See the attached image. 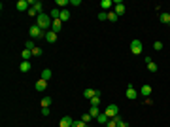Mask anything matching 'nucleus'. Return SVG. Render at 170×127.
Returning a JSON list of instances; mask_svg holds the SVG:
<instances>
[{
	"mask_svg": "<svg viewBox=\"0 0 170 127\" xmlns=\"http://www.w3.org/2000/svg\"><path fill=\"white\" fill-rule=\"evenodd\" d=\"M36 25H38L42 30H46V32H47V29L53 25V19H51L47 13H40L38 17H36Z\"/></svg>",
	"mask_w": 170,
	"mask_h": 127,
	"instance_id": "nucleus-1",
	"label": "nucleus"
},
{
	"mask_svg": "<svg viewBox=\"0 0 170 127\" xmlns=\"http://www.w3.org/2000/svg\"><path fill=\"white\" fill-rule=\"evenodd\" d=\"M28 34H30V38H32V40H38V38H46V30H42L38 25H36V23L30 27Z\"/></svg>",
	"mask_w": 170,
	"mask_h": 127,
	"instance_id": "nucleus-2",
	"label": "nucleus"
},
{
	"mask_svg": "<svg viewBox=\"0 0 170 127\" xmlns=\"http://www.w3.org/2000/svg\"><path fill=\"white\" fill-rule=\"evenodd\" d=\"M131 51H132L134 55H140L142 51H144V46H142V42H140V40H132V42H131Z\"/></svg>",
	"mask_w": 170,
	"mask_h": 127,
	"instance_id": "nucleus-3",
	"label": "nucleus"
},
{
	"mask_svg": "<svg viewBox=\"0 0 170 127\" xmlns=\"http://www.w3.org/2000/svg\"><path fill=\"white\" fill-rule=\"evenodd\" d=\"M117 112H119L117 104H108V106H106V112H104V114H106V116L112 120V118H115V116H117Z\"/></svg>",
	"mask_w": 170,
	"mask_h": 127,
	"instance_id": "nucleus-4",
	"label": "nucleus"
},
{
	"mask_svg": "<svg viewBox=\"0 0 170 127\" xmlns=\"http://www.w3.org/2000/svg\"><path fill=\"white\" fill-rule=\"evenodd\" d=\"M125 97H127V99H131V101H134V99L138 97V91L134 89V84H129V87H127V93H125Z\"/></svg>",
	"mask_w": 170,
	"mask_h": 127,
	"instance_id": "nucleus-5",
	"label": "nucleus"
},
{
	"mask_svg": "<svg viewBox=\"0 0 170 127\" xmlns=\"http://www.w3.org/2000/svg\"><path fill=\"white\" fill-rule=\"evenodd\" d=\"M17 10L19 11H28V10H30V2H28V0H19V2H17Z\"/></svg>",
	"mask_w": 170,
	"mask_h": 127,
	"instance_id": "nucleus-6",
	"label": "nucleus"
},
{
	"mask_svg": "<svg viewBox=\"0 0 170 127\" xmlns=\"http://www.w3.org/2000/svg\"><path fill=\"white\" fill-rule=\"evenodd\" d=\"M72 123H74V120H72L70 116L60 118V121H59V125H60V127H72Z\"/></svg>",
	"mask_w": 170,
	"mask_h": 127,
	"instance_id": "nucleus-7",
	"label": "nucleus"
},
{
	"mask_svg": "<svg viewBox=\"0 0 170 127\" xmlns=\"http://www.w3.org/2000/svg\"><path fill=\"white\" fill-rule=\"evenodd\" d=\"M151 85H149V84H145V85H142L140 87V95H142V97H149V95H151Z\"/></svg>",
	"mask_w": 170,
	"mask_h": 127,
	"instance_id": "nucleus-8",
	"label": "nucleus"
},
{
	"mask_svg": "<svg viewBox=\"0 0 170 127\" xmlns=\"http://www.w3.org/2000/svg\"><path fill=\"white\" fill-rule=\"evenodd\" d=\"M115 13L117 15H123L125 13V4L121 0H115Z\"/></svg>",
	"mask_w": 170,
	"mask_h": 127,
	"instance_id": "nucleus-9",
	"label": "nucleus"
},
{
	"mask_svg": "<svg viewBox=\"0 0 170 127\" xmlns=\"http://www.w3.org/2000/svg\"><path fill=\"white\" fill-rule=\"evenodd\" d=\"M36 91H40V93H42V91H46V87H47V82L46 80H42V78H40L38 82H36Z\"/></svg>",
	"mask_w": 170,
	"mask_h": 127,
	"instance_id": "nucleus-10",
	"label": "nucleus"
},
{
	"mask_svg": "<svg viewBox=\"0 0 170 127\" xmlns=\"http://www.w3.org/2000/svg\"><path fill=\"white\" fill-rule=\"evenodd\" d=\"M60 29H63V21H60V19H55V21H53V25H51V30L59 34V30H60Z\"/></svg>",
	"mask_w": 170,
	"mask_h": 127,
	"instance_id": "nucleus-11",
	"label": "nucleus"
},
{
	"mask_svg": "<svg viewBox=\"0 0 170 127\" xmlns=\"http://www.w3.org/2000/svg\"><path fill=\"white\" fill-rule=\"evenodd\" d=\"M30 68H32L30 61H21V65H19V70H21V72H28Z\"/></svg>",
	"mask_w": 170,
	"mask_h": 127,
	"instance_id": "nucleus-12",
	"label": "nucleus"
},
{
	"mask_svg": "<svg viewBox=\"0 0 170 127\" xmlns=\"http://www.w3.org/2000/svg\"><path fill=\"white\" fill-rule=\"evenodd\" d=\"M46 40L49 42V44L57 42V32H53V30H47V32H46Z\"/></svg>",
	"mask_w": 170,
	"mask_h": 127,
	"instance_id": "nucleus-13",
	"label": "nucleus"
},
{
	"mask_svg": "<svg viewBox=\"0 0 170 127\" xmlns=\"http://www.w3.org/2000/svg\"><path fill=\"white\" fill-rule=\"evenodd\" d=\"M112 6H113L112 0H102V2H100V8H102V11H110Z\"/></svg>",
	"mask_w": 170,
	"mask_h": 127,
	"instance_id": "nucleus-14",
	"label": "nucleus"
},
{
	"mask_svg": "<svg viewBox=\"0 0 170 127\" xmlns=\"http://www.w3.org/2000/svg\"><path fill=\"white\" fill-rule=\"evenodd\" d=\"M98 102H100V91L96 89L95 91V97L91 99V106H98Z\"/></svg>",
	"mask_w": 170,
	"mask_h": 127,
	"instance_id": "nucleus-15",
	"label": "nucleus"
},
{
	"mask_svg": "<svg viewBox=\"0 0 170 127\" xmlns=\"http://www.w3.org/2000/svg\"><path fill=\"white\" fill-rule=\"evenodd\" d=\"M49 17L53 19V21H55V19H60V10H59V8H53L51 13H49Z\"/></svg>",
	"mask_w": 170,
	"mask_h": 127,
	"instance_id": "nucleus-16",
	"label": "nucleus"
},
{
	"mask_svg": "<svg viewBox=\"0 0 170 127\" xmlns=\"http://www.w3.org/2000/svg\"><path fill=\"white\" fill-rule=\"evenodd\" d=\"M159 21H161V23H166V25H168V23H170V13L163 11V13L159 15Z\"/></svg>",
	"mask_w": 170,
	"mask_h": 127,
	"instance_id": "nucleus-17",
	"label": "nucleus"
},
{
	"mask_svg": "<svg viewBox=\"0 0 170 127\" xmlns=\"http://www.w3.org/2000/svg\"><path fill=\"white\" fill-rule=\"evenodd\" d=\"M96 121H98V123H102V125H106V123H108V121H110V118H108V116H106V114H104V112H102V114H100V116H98V118H96Z\"/></svg>",
	"mask_w": 170,
	"mask_h": 127,
	"instance_id": "nucleus-18",
	"label": "nucleus"
},
{
	"mask_svg": "<svg viewBox=\"0 0 170 127\" xmlns=\"http://www.w3.org/2000/svg\"><path fill=\"white\" fill-rule=\"evenodd\" d=\"M89 114H91V118H98V116H100V110H98V106H91Z\"/></svg>",
	"mask_w": 170,
	"mask_h": 127,
	"instance_id": "nucleus-19",
	"label": "nucleus"
},
{
	"mask_svg": "<svg viewBox=\"0 0 170 127\" xmlns=\"http://www.w3.org/2000/svg\"><path fill=\"white\" fill-rule=\"evenodd\" d=\"M95 91H96V89H85V91H83V97H85V99H89V101H91V99L95 97Z\"/></svg>",
	"mask_w": 170,
	"mask_h": 127,
	"instance_id": "nucleus-20",
	"label": "nucleus"
},
{
	"mask_svg": "<svg viewBox=\"0 0 170 127\" xmlns=\"http://www.w3.org/2000/svg\"><path fill=\"white\" fill-rule=\"evenodd\" d=\"M42 80H46V82L51 80V70H49V68H44V70H42Z\"/></svg>",
	"mask_w": 170,
	"mask_h": 127,
	"instance_id": "nucleus-21",
	"label": "nucleus"
},
{
	"mask_svg": "<svg viewBox=\"0 0 170 127\" xmlns=\"http://www.w3.org/2000/svg\"><path fill=\"white\" fill-rule=\"evenodd\" d=\"M70 19V11L68 10H60V21H68Z\"/></svg>",
	"mask_w": 170,
	"mask_h": 127,
	"instance_id": "nucleus-22",
	"label": "nucleus"
},
{
	"mask_svg": "<svg viewBox=\"0 0 170 127\" xmlns=\"http://www.w3.org/2000/svg\"><path fill=\"white\" fill-rule=\"evenodd\" d=\"M117 19H119V15L115 13V11H108V21H112V23H115Z\"/></svg>",
	"mask_w": 170,
	"mask_h": 127,
	"instance_id": "nucleus-23",
	"label": "nucleus"
},
{
	"mask_svg": "<svg viewBox=\"0 0 170 127\" xmlns=\"http://www.w3.org/2000/svg\"><path fill=\"white\" fill-rule=\"evenodd\" d=\"M32 57H34V55H32L30 49H25V51H23V61H30Z\"/></svg>",
	"mask_w": 170,
	"mask_h": 127,
	"instance_id": "nucleus-24",
	"label": "nucleus"
},
{
	"mask_svg": "<svg viewBox=\"0 0 170 127\" xmlns=\"http://www.w3.org/2000/svg\"><path fill=\"white\" fill-rule=\"evenodd\" d=\"M49 104H51V97H44L42 99V108H49Z\"/></svg>",
	"mask_w": 170,
	"mask_h": 127,
	"instance_id": "nucleus-25",
	"label": "nucleus"
},
{
	"mask_svg": "<svg viewBox=\"0 0 170 127\" xmlns=\"http://www.w3.org/2000/svg\"><path fill=\"white\" fill-rule=\"evenodd\" d=\"M34 47H36V46H34V40H32V38H30V40H27V44H25V49H30V51H32Z\"/></svg>",
	"mask_w": 170,
	"mask_h": 127,
	"instance_id": "nucleus-26",
	"label": "nucleus"
},
{
	"mask_svg": "<svg viewBox=\"0 0 170 127\" xmlns=\"http://www.w3.org/2000/svg\"><path fill=\"white\" fill-rule=\"evenodd\" d=\"M157 68H159V66H157L155 63H149V65H148V70H149V72H157Z\"/></svg>",
	"mask_w": 170,
	"mask_h": 127,
	"instance_id": "nucleus-27",
	"label": "nucleus"
},
{
	"mask_svg": "<svg viewBox=\"0 0 170 127\" xmlns=\"http://www.w3.org/2000/svg\"><path fill=\"white\" fill-rule=\"evenodd\" d=\"M98 19H100V21H108V11H100Z\"/></svg>",
	"mask_w": 170,
	"mask_h": 127,
	"instance_id": "nucleus-28",
	"label": "nucleus"
},
{
	"mask_svg": "<svg viewBox=\"0 0 170 127\" xmlns=\"http://www.w3.org/2000/svg\"><path fill=\"white\" fill-rule=\"evenodd\" d=\"M153 49L161 51V49H163V42H153Z\"/></svg>",
	"mask_w": 170,
	"mask_h": 127,
	"instance_id": "nucleus-29",
	"label": "nucleus"
},
{
	"mask_svg": "<svg viewBox=\"0 0 170 127\" xmlns=\"http://www.w3.org/2000/svg\"><path fill=\"white\" fill-rule=\"evenodd\" d=\"M32 55H34V57H40V55H42V47H34V49H32Z\"/></svg>",
	"mask_w": 170,
	"mask_h": 127,
	"instance_id": "nucleus-30",
	"label": "nucleus"
},
{
	"mask_svg": "<svg viewBox=\"0 0 170 127\" xmlns=\"http://www.w3.org/2000/svg\"><path fill=\"white\" fill-rule=\"evenodd\" d=\"M27 13H28V15H32V17H38V15H40V13H38V11H36V10H34V8H32V6H30V10H28V11H27Z\"/></svg>",
	"mask_w": 170,
	"mask_h": 127,
	"instance_id": "nucleus-31",
	"label": "nucleus"
},
{
	"mask_svg": "<svg viewBox=\"0 0 170 127\" xmlns=\"http://www.w3.org/2000/svg\"><path fill=\"white\" fill-rule=\"evenodd\" d=\"M106 127H117V120H115V118H112V120L106 123Z\"/></svg>",
	"mask_w": 170,
	"mask_h": 127,
	"instance_id": "nucleus-32",
	"label": "nucleus"
},
{
	"mask_svg": "<svg viewBox=\"0 0 170 127\" xmlns=\"http://www.w3.org/2000/svg\"><path fill=\"white\" fill-rule=\"evenodd\" d=\"M72 127H87V123H85V121H74Z\"/></svg>",
	"mask_w": 170,
	"mask_h": 127,
	"instance_id": "nucleus-33",
	"label": "nucleus"
},
{
	"mask_svg": "<svg viewBox=\"0 0 170 127\" xmlns=\"http://www.w3.org/2000/svg\"><path fill=\"white\" fill-rule=\"evenodd\" d=\"M89 120H91V114H89V112H87V114H83V116H81V121H85V123H87Z\"/></svg>",
	"mask_w": 170,
	"mask_h": 127,
	"instance_id": "nucleus-34",
	"label": "nucleus"
},
{
	"mask_svg": "<svg viewBox=\"0 0 170 127\" xmlns=\"http://www.w3.org/2000/svg\"><path fill=\"white\" fill-rule=\"evenodd\" d=\"M57 6H68V0H57Z\"/></svg>",
	"mask_w": 170,
	"mask_h": 127,
	"instance_id": "nucleus-35",
	"label": "nucleus"
},
{
	"mask_svg": "<svg viewBox=\"0 0 170 127\" xmlns=\"http://www.w3.org/2000/svg\"><path fill=\"white\" fill-rule=\"evenodd\" d=\"M115 120H117V118H115ZM117 127H129V125H127V121L119 120V121H117Z\"/></svg>",
	"mask_w": 170,
	"mask_h": 127,
	"instance_id": "nucleus-36",
	"label": "nucleus"
},
{
	"mask_svg": "<svg viewBox=\"0 0 170 127\" xmlns=\"http://www.w3.org/2000/svg\"><path fill=\"white\" fill-rule=\"evenodd\" d=\"M144 61H145V65H149V63H153V61H151V57H149V55H145V57H144Z\"/></svg>",
	"mask_w": 170,
	"mask_h": 127,
	"instance_id": "nucleus-37",
	"label": "nucleus"
},
{
	"mask_svg": "<svg viewBox=\"0 0 170 127\" xmlns=\"http://www.w3.org/2000/svg\"><path fill=\"white\" fill-rule=\"evenodd\" d=\"M42 116H49V108H42Z\"/></svg>",
	"mask_w": 170,
	"mask_h": 127,
	"instance_id": "nucleus-38",
	"label": "nucleus"
},
{
	"mask_svg": "<svg viewBox=\"0 0 170 127\" xmlns=\"http://www.w3.org/2000/svg\"><path fill=\"white\" fill-rule=\"evenodd\" d=\"M70 4H72V6H81V2H79V0H72Z\"/></svg>",
	"mask_w": 170,
	"mask_h": 127,
	"instance_id": "nucleus-39",
	"label": "nucleus"
},
{
	"mask_svg": "<svg viewBox=\"0 0 170 127\" xmlns=\"http://www.w3.org/2000/svg\"><path fill=\"white\" fill-rule=\"evenodd\" d=\"M168 25H170V23H168Z\"/></svg>",
	"mask_w": 170,
	"mask_h": 127,
	"instance_id": "nucleus-40",
	"label": "nucleus"
}]
</instances>
